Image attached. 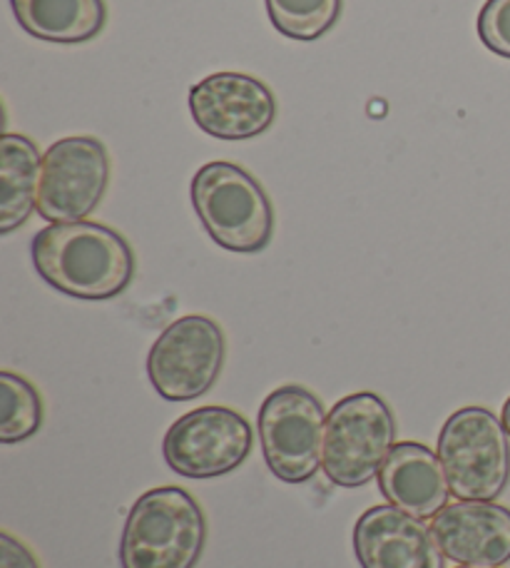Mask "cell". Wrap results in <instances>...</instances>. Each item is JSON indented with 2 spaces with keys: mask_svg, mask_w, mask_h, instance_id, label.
Returning <instances> with one entry per match:
<instances>
[{
  "mask_svg": "<svg viewBox=\"0 0 510 568\" xmlns=\"http://www.w3.org/2000/svg\"><path fill=\"white\" fill-rule=\"evenodd\" d=\"M30 255L50 287L75 300L118 297L135 275L128 240L98 222H53L33 237Z\"/></svg>",
  "mask_w": 510,
  "mask_h": 568,
  "instance_id": "obj_1",
  "label": "cell"
},
{
  "mask_svg": "<svg viewBox=\"0 0 510 568\" xmlns=\"http://www.w3.org/2000/svg\"><path fill=\"white\" fill-rule=\"evenodd\" d=\"M379 486L386 501L421 521L446 509L451 496L438 454L416 442L394 444L379 471Z\"/></svg>",
  "mask_w": 510,
  "mask_h": 568,
  "instance_id": "obj_13",
  "label": "cell"
},
{
  "mask_svg": "<svg viewBox=\"0 0 510 568\" xmlns=\"http://www.w3.org/2000/svg\"><path fill=\"white\" fill-rule=\"evenodd\" d=\"M456 568H488V566H456Z\"/></svg>",
  "mask_w": 510,
  "mask_h": 568,
  "instance_id": "obj_21",
  "label": "cell"
},
{
  "mask_svg": "<svg viewBox=\"0 0 510 568\" xmlns=\"http://www.w3.org/2000/svg\"><path fill=\"white\" fill-rule=\"evenodd\" d=\"M43 424V399L26 377L0 372V442L16 444L33 436Z\"/></svg>",
  "mask_w": 510,
  "mask_h": 568,
  "instance_id": "obj_16",
  "label": "cell"
},
{
  "mask_svg": "<svg viewBox=\"0 0 510 568\" xmlns=\"http://www.w3.org/2000/svg\"><path fill=\"white\" fill-rule=\"evenodd\" d=\"M431 531L446 559L461 566L510 561V509L501 504L458 499L434 516Z\"/></svg>",
  "mask_w": 510,
  "mask_h": 568,
  "instance_id": "obj_12",
  "label": "cell"
},
{
  "mask_svg": "<svg viewBox=\"0 0 510 568\" xmlns=\"http://www.w3.org/2000/svg\"><path fill=\"white\" fill-rule=\"evenodd\" d=\"M207 541L200 504L180 486H157L128 514L120 541L122 568H195Z\"/></svg>",
  "mask_w": 510,
  "mask_h": 568,
  "instance_id": "obj_2",
  "label": "cell"
},
{
  "mask_svg": "<svg viewBox=\"0 0 510 568\" xmlns=\"http://www.w3.org/2000/svg\"><path fill=\"white\" fill-rule=\"evenodd\" d=\"M272 26L284 38L319 40L341 16V0H264Z\"/></svg>",
  "mask_w": 510,
  "mask_h": 568,
  "instance_id": "obj_17",
  "label": "cell"
},
{
  "mask_svg": "<svg viewBox=\"0 0 510 568\" xmlns=\"http://www.w3.org/2000/svg\"><path fill=\"white\" fill-rule=\"evenodd\" d=\"M396 442V422L379 394L359 392L336 402L326 414V479L341 489H359L379 476Z\"/></svg>",
  "mask_w": 510,
  "mask_h": 568,
  "instance_id": "obj_4",
  "label": "cell"
},
{
  "mask_svg": "<svg viewBox=\"0 0 510 568\" xmlns=\"http://www.w3.org/2000/svg\"><path fill=\"white\" fill-rule=\"evenodd\" d=\"M501 422H503V426H506V432H508V436H510V397H508V402L503 404V414H501Z\"/></svg>",
  "mask_w": 510,
  "mask_h": 568,
  "instance_id": "obj_20",
  "label": "cell"
},
{
  "mask_svg": "<svg viewBox=\"0 0 510 568\" xmlns=\"http://www.w3.org/2000/svg\"><path fill=\"white\" fill-rule=\"evenodd\" d=\"M478 36L491 53L510 60V0H486L478 16Z\"/></svg>",
  "mask_w": 510,
  "mask_h": 568,
  "instance_id": "obj_18",
  "label": "cell"
},
{
  "mask_svg": "<svg viewBox=\"0 0 510 568\" xmlns=\"http://www.w3.org/2000/svg\"><path fill=\"white\" fill-rule=\"evenodd\" d=\"M252 426L227 407H200L170 426L162 442L167 466L187 479H214L239 469L252 452Z\"/></svg>",
  "mask_w": 510,
  "mask_h": 568,
  "instance_id": "obj_8",
  "label": "cell"
},
{
  "mask_svg": "<svg viewBox=\"0 0 510 568\" xmlns=\"http://www.w3.org/2000/svg\"><path fill=\"white\" fill-rule=\"evenodd\" d=\"M326 412L309 389L289 384L274 389L259 409L264 459L277 479L304 484L324 462Z\"/></svg>",
  "mask_w": 510,
  "mask_h": 568,
  "instance_id": "obj_6",
  "label": "cell"
},
{
  "mask_svg": "<svg viewBox=\"0 0 510 568\" xmlns=\"http://www.w3.org/2000/svg\"><path fill=\"white\" fill-rule=\"evenodd\" d=\"M40 162L35 142L26 135L0 138V232L18 230L38 210Z\"/></svg>",
  "mask_w": 510,
  "mask_h": 568,
  "instance_id": "obj_15",
  "label": "cell"
},
{
  "mask_svg": "<svg viewBox=\"0 0 510 568\" xmlns=\"http://www.w3.org/2000/svg\"><path fill=\"white\" fill-rule=\"evenodd\" d=\"M108 180L110 158L98 138H63L43 155L38 185L40 217L50 225L85 220L100 205Z\"/></svg>",
  "mask_w": 510,
  "mask_h": 568,
  "instance_id": "obj_9",
  "label": "cell"
},
{
  "mask_svg": "<svg viewBox=\"0 0 510 568\" xmlns=\"http://www.w3.org/2000/svg\"><path fill=\"white\" fill-rule=\"evenodd\" d=\"M190 113L212 138L249 140L272 128L277 100L259 78L214 73L190 90Z\"/></svg>",
  "mask_w": 510,
  "mask_h": 568,
  "instance_id": "obj_10",
  "label": "cell"
},
{
  "mask_svg": "<svg viewBox=\"0 0 510 568\" xmlns=\"http://www.w3.org/2000/svg\"><path fill=\"white\" fill-rule=\"evenodd\" d=\"M224 367V334L220 324L187 314L172 322L152 344L147 377L167 402H192L210 392Z\"/></svg>",
  "mask_w": 510,
  "mask_h": 568,
  "instance_id": "obj_7",
  "label": "cell"
},
{
  "mask_svg": "<svg viewBox=\"0 0 510 568\" xmlns=\"http://www.w3.org/2000/svg\"><path fill=\"white\" fill-rule=\"evenodd\" d=\"M192 205L220 247L252 255L269 245L274 210L267 192L234 162H207L192 178Z\"/></svg>",
  "mask_w": 510,
  "mask_h": 568,
  "instance_id": "obj_3",
  "label": "cell"
},
{
  "mask_svg": "<svg viewBox=\"0 0 510 568\" xmlns=\"http://www.w3.org/2000/svg\"><path fill=\"white\" fill-rule=\"evenodd\" d=\"M20 28L48 43H85L108 20L105 0H10Z\"/></svg>",
  "mask_w": 510,
  "mask_h": 568,
  "instance_id": "obj_14",
  "label": "cell"
},
{
  "mask_svg": "<svg viewBox=\"0 0 510 568\" xmlns=\"http://www.w3.org/2000/svg\"><path fill=\"white\" fill-rule=\"evenodd\" d=\"M438 459L456 499H498L510 481V442L503 422L483 407L458 409L438 434Z\"/></svg>",
  "mask_w": 510,
  "mask_h": 568,
  "instance_id": "obj_5",
  "label": "cell"
},
{
  "mask_svg": "<svg viewBox=\"0 0 510 568\" xmlns=\"http://www.w3.org/2000/svg\"><path fill=\"white\" fill-rule=\"evenodd\" d=\"M0 568H40V564L23 541L0 531Z\"/></svg>",
  "mask_w": 510,
  "mask_h": 568,
  "instance_id": "obj_19",
  "label": "cell"
},
{
  "mask_svg": "<svg viewBox=\"0 0 510 568\" xmlns=\"http://www.w3.org/2000/svg\"><path fill=\"white\" fill-rule=\"evenodd\" d=\"M354 549L364 568H443L431 526L391 504L361 514L354 526Z\"/></svg>",
  "mask_w": 510,
  "mask_h": 568,
  "instance_id": "obj_11",
  "label": "cell"
}]
</instances>
